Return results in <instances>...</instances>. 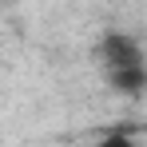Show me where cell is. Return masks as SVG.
<instances>
[{
	"instance_id": "obj_1",
	"label": "cell",
	"mask_w": 147,
	"mask_h": 147,
	"mask_svg": "<svg viewBox=\"0 0 147 147\" xmlns=\"http://www.w3.org/2000/svg\"><path fill=\"white\" fill-rule=\"evenodd\" d=\"M96 64L107 88H115L119 96H143L147 92V48L139 36L131 32H103L96 40Z\"/></svg>"
},
{
	"instance_id": "obj_2",
	"label": "cell",
	"mask_w": 147,
	"mask_h": 147,
	"mask_svg": "<svg viewBox=\"0 0 147 147\" xmlns=\"http://www.w3.org/2000/svg\"><path fill=\"white\" fill-rule=\"evenodd\" d=\"M88 147H139V139L131 131H107V135H99L96 143H88Z\"/></svg>"
},
{
	"instance_id": "obj_3",
	"label": "cell",
	"mask_w": 147,
	"mask_h": 147,
	"mask_svg": "<svg viewBox=\"0 0 147 147\" xmlns=\"http://www.w3.org/2000/svg\"><path fill=\"white\" fill-rule=\"evenodd\" d=\"M143 135H147V127H143Z\"/></svg>"
}]
</instances>
